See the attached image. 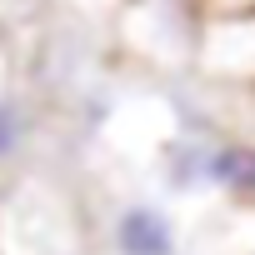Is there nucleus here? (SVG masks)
Instances as JSON below:
<instances>
[{
  "instance_id": "nucleus-6",
  "label": "nucleus",
  "mask_w": 255,
  "mask_h": 255,
  "mask_svg": "<svg viewBox=\"0 0 255 255\" xmlns=\"http://www.w3.org/2000/svg\"><path fill=\"white\" fill-rule=\"evenodd\" d=\"M200 15H255V0H195Z\"/></svg>"
},
{
  "instance_id": "nucleus-5",
  "label": "nucleus",
  "mask_w": 255,
  "mask_h": 255,
  "mask_svg": "<svg viewBox=\"0 0 255 255\" xmlns=\"http://www.w3.org/2000/svg\"><path fill=\"white\" fill-rule=\"evenodd\" d=\"M190 255H255V205L250 210H210L190 235Z\"/></svg>"
},
{
  "instance_id": "nucleus-1",
  "label": "nucleus",
  "mask_w": 255,
  "mask_h": 255,
  "mask_svg": "<svg viewBox=\"0 0 255 255\" xmlns=\"http://www.w3.org/2000/svg\"><path fill=\"white\" fill-rule=\"evenodd\" d=\"M0 255H90L85 210L55 175L20 170L0 185Z\"/></svg>"
},
{
  "instance_id": "nucleus-3",
  "label": "nucleus",
  "mask_w": 255,
  "mask_h": 255,
  "mask_svg": "<svg viewBox=\"0 0 255 255\" xmlns=\"http://www.w3.org/2000/svg\"><path fill=\"white\" fill-rule=\"evenodd\" d=\"M190 75L255 95V15H200Z\"/></svg>"
},
{
  "instance_id": "nucleus-4",
  "label": "nucleus",
  "mask_w": 255,
  "mask_h": 255,
  "mask_svg": "<svg viewBox=\"0 0 255 255\" xmlns=\"http://www.w3.org/2000/svg\"><path fill=\"white\" fill-rule=\"evenodd\" d=\"M40 125H45V110H40L35 90H25L15 80L0 95V180H15L25 170V160L40 145Z\"/></svg>"
},
{
  "instance_id": "nucleus-2",
  "label": "nucleus",
  "mask_w": 255,
  "mask_h": 255,
  "mask_svg": "<svg viewBox=\"0 0 255 255\" xmlns=\"http://www.w3.org/2000/svg\"><path fill=\"white\" fill-rule=\"evenodd\" d=\"M190 235L180 210L155 190H110L95 205L100 255H190Z\"/></svg>"
},
{
  "instance_id": "nucleus-7",
  "label": "nucleus",
  "mask_w": 255,
  "mask_h": 255,
  "mask_svg": "<svg viewBox=\"0 0 255 255\" xmlns=\"http://www.w3.org/2000/svg\"><path fill=\"white\" fill-rule=\"evenodd\" d=\"M15 85V60H10V45H5V35H0V95H5Z\"/></svg>"
}]
</instances>
